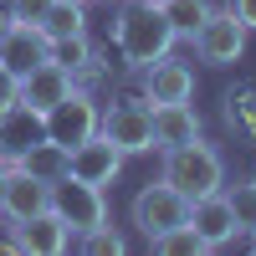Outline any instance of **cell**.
Returning a JSON list of instances; mask_svg holds the SVG:
<instances>
[{
    "label": "cell",
    "instance_id": "obj_1",
    "mask_svg": "<svg viewBox=\"0 0 256 256\" xmlns=\"http://www.w3.org/2000/svg\"><path fill=\"white\" fill-rule=\"evenodd\" d=\"M113 41H118V56L128 62L134 72H144L148 62L169 56V46H174V26H169L164 6H154V0H128V6L118 10V26H113Z\"/></svg>",
    "mask_w": 256,
    "mask_h": 256
},
{
    "label": "cell",
    "instance_id": "obj_2",
    "mask_svg": "<svg viewBox=\"0 0 256 256\" xmlns=\"http://www.w3.org/2000/svg\"><path fill=\"white\" fill-rule=\"evenodd\" d=\"M164 184H174L184 200L216 195L226 184V164H220V154L205 138H190L180 148H164Z\"/></svg>",
    "mask_w": 256,
    "mask_h": 256
},
{
    "label": "cell",
    "instance_id": "obj_3",
    "mask_svg": "<svg viewBox=\"0 0 256 256\" xmlns=\"http://www.w3.org/2000/svg\"><path fill=\"white\" fill-rule=\"evenodd\" d=\"M52 210L62 220H67L72 236H82V230H92L108 220V205H102V190L88 184V180H72V174H62L52 180Z\"/></svg>",
    "mask_w": 256,
    "mask_h": 256
},
{
    "label": "cell",
    "instance_id": "obj_4",
    "mask_svg": "<svg viewBox=\"0 0 256 256\" xmlns=\"http://www.w3.org/2000/svg\"><path fill=\"white\" fill-rule=\"evenodd\" d=\"M246 36H251V31H246L230 10H210L190 41H195V52H200L205 67H230V62L246 56Z\"/></svg>",
    "mask_w": 256,
    "mask_h": 256
},
{
    "label": "cell",
    "instance_id": "obj_5",
    "mask_svg": "<svg viewBox=\"0 0 256 256\" xmlns=\"http://www.w3.org/2000/svg\"><path fill=\"white\" fill-rule=\"evenodd\" d=\"M98 134H108L123 154H148V148H154V108L123 98V102H113V108L98 118Z\"/></svg>",
    "mask_w": 256,
    "mask_h": 256
},
{
    "label": "cell",
    "instance_id": "obj_6",
    "mask_svg": "<svg viewBox=\"0 0 256 256\" xmlns=\"http://www.w3.org/2000/svg\"><path fill=\"white\" fill-rule=\"evenodd\" d=\"M184 220H190V200L180 195L174 184H164V180H159V184H144L138 195H134V226L144 230L148 241L164 236L169 226H184Z\"/></svg>",
    "mask_w": 256,
    "mask_h": 256
},
{
    "label": "cell",
    "instance_id": "obj_7",
    "mask_svg": "<svg viewBox=\"0 0 256 256\" xmlns=\"http://www.w3.org/2000/svg\"><path fill=\"white\" fill-rule=\"evenodd\" d=\"M98 118H102V113L92 108V98H82V92L72 88L56 108L41 113V134H46L52 144H62V148H77L88 134H98Z\"/></svg>",
    "mask_w": 256,
    "mask_h": 256
},
{
    "label": "cell",
    "instance_id": "obj_8",
    "mask_svg": "<svg viewBox=\"0 0 256 256\" xmlns=\"http://www.w3.org/2000/svg\"><path fill=\"white\" fill-rule=\"evenodd\" d=\"M123 148L108 138V134H88V138H82L77 148H72V159H67V174L72 180H88V184H113L118 180V169H123Z\"/></svg>",
    "mask_w": 256,
    "mask_h": 256
},
{
    "label": "cell",
    "instance_id": "obj_9",
    "mask_svg": "<svg viewBox=\"0 0 256 256\" xmlns=\"http://www.w3.org/2000/svg\"><path fill=\"white\" fill-rule=\"evenodd\" d=\"M46 56H52L46 31H41L36 20H16V16H10V31L0 36V67L20 82V77L36 67V62H46Z\"/></svg>",
    "mask_w": 256,
    "mask_h": 256
},
{
    "label": "cell",
    "instance_id": "obj_10",
    "mask_svg": "<svg viewBox=\"0 0 256 256\" xmlns=\"http://www.w3.org/2000/svg\"><path fill=\"white\" fill-rule=\"evenodd\" d=\"M41 210H52V184L26 174V169H6V184H0V216L10 226L41 216Z\"/></svg>",
    "mask_w": 256,
    "mask_h": 256
},
{
    "label": "cell",
    "instance_id": "obj_11",
    "mask_svg": "<svg viewBox=\"0 0 256 256\" xmlns=\"http://www.w3.org/2000/svg\"><path fill=\"white\" fill-rule=\"evenodd\" d=\"M190 226H195V236H200L210 251H216V246H230V241L241 236V230H236V216H230V200L220 195V190H216V195L190 200Z\"/></svg>",
    "mask_w": 256,
    "mask_h": 256
},
{
    "label": "cell",
    "instance_id": "obj_12",
    "mask_svg": "<svg viewBox=\"0 0 256 256\" xmlns=\"http://www.w3.org/2000/svg\"><path fill=\"white\" fill-rule=\"evenodd\" d=\"M36 138H46V134H41V113H36V108H26V102L16 98V108L0 113V164L16 169V164H20V154H26Z\"/></svg>",
    "mask_w": 256,
    "mask_h": 256
},
{
    "label": "cell",
    "instance_id": "obj_13",
    "mask_svg": "<svg viewBox=\"0 0 256 256\" xmlns=\"http://www.w3.org/2000/svg\"><path fill=\"white\" fill-rule=\"evenodd\" d=\"M72 92V72L62 67V62H36V67L20 77V102H26V108H36V113H46V108H56L62 98Z\"/></svg>",
    "mask_w": 256,
    "mask_h": 256
},
{
    "label": "cell",
    "instance_id": "obj_14",
    "mask_svg": "<svg viewBox=\"0 0 256 256\" xmlns=\"http://www.w3.org/2000/svg\"><path fill=\"white\" fill-rule=\"evenodd\" d=\"M190 92H195V72L184 67V62H148L144 67V98L154 102V108H164V102H190Z\"/></svg>",
    "mask_w": 256,
    "mask_h": 256
},
{
    "label": "cell",
    "instance_id": "obj_15",
    "mask_svg": "<svg viewBox=\"0 0 256 256\" xmlns=\"http://www.w3.org/2000/svg\"><path fill=\"white\" fill-rule=\"evenodd\" d=\"M16 241H20V251H31V256H62L72 246V230H67V220H62L56 210H41V216L16 226Z\"/></svg>",
    "mask_w": 256,
    "mask_h": 256
},
{
    "label": "cell",
    "instance_id": "obj_16",
    "mask_svg": "<svg viewBox=\"0 0 256 256\" xmlns=\"http://www.w3.org/2000/svg\"><path fill=\"white\" fill-rule=\"evenodd\" d=\"M190 138H200V113L190 102H164L154 108V148H180Z\"/></svg>",
    "mask_w": 256,
    "mask_h": 256
},
{
    "label": "cell",
    "instance_id": "obj_17",
    "mask_svg": "<svg viewBox=\"0 0 256 256\" xmlns=\"http://www.w3.org/2000/svg\"><path fill=\"white\" fill-rule=\"evenodd\" d=\"M67 159H72V148H62V144H52V138H36L26 154H20V164L16 169H26V174H36V180H62L67 174Z\"/></svg>",
    "mask_w": 256,
    "mask_h": 256
},
{
    "label": "cell",
    "instance_id": "obj_18",
    "mask_svg": "<svg viewBox=\"0 0 256 256\" xmlns=\"http://www.w3.org/2000/svg\"><path fill=\"white\" fill-rule=\"evenodd\" d=\"M226 128L241 144H256V88H230L226 92Z\"/></svg>",
    "mask_w": 256,
    "mask_h": 256
},
{
    "label": "cell",
    "instance_id": "obj_19",
    "mask_svg": "<svg viewBox=\"0 0 256 256\" xmlns=\"http://www.w3.org/2000/svg\"><path fill=\"white\" fill-rule=\"evenodd\" d=\"M36 26L46 31V41H62V36H77V31H88L82 0H52V6H46V16H41Z\"/></svg>",
    "mask_w": 256,
    "mask_h": 256
},
{
    "label": "cell",
    "instance_id": "obj_20",
    "mask_svg": "<svg viewBox=\"0 0 256 256\" xmlns=\"http://www.w3.org/2000/svg\"><path fill=\"white\" fill-rule=\"evenodd\" d=\"M148 246H154L159 256H205V251H210V246L195 236V226H190V220H184V226H169L164 236H154Z\"/></svg>",
    "mask_w": 256,
    "mask_h": 256
},
{
    "label": "cell",
    "instance_id": "obj_21",
    "mask_svg": "<svg viewBox=\"0 0 256 256\" xmlns=\"http://www.w3.org/2000/svg\"><path fill=\"white\" fill-rule=\"evenodd\" d=\"M210 10H216L210 0H164V16H169V26H174V36H184V41L200 31V20H205Z\"/></svg>",
    "mask_w": 256,
    "mask_h": 256
},
{
    "label": "cell",
    "instance_id": "obj_22",
    "mask_svg": "<svg viewBox=\"0 0 256 256\" xmlns=\"http://www.w3.org/2000/svg\"><path fill=\"white\" fill-rule=\"evenodd\" d=\"M226 200H230V216H236V230H241V236H251V230H256V180L236 184Z\"/></svg>",
    "mask_w": 256,
    "mask_h": 256
},
{
    "label": "cell",
    "instance_id": "obj_23",
    "mask_svg": "<svg viewBox=\"0 0 256 256\" xmlns=\"http://www.w3.org/2000/svg\"><path fill=\"white\" fill-rule=\"evenodd\" d=\"M52 62H62V67H67V72L88 67V62H92V46H88V31H77V36H62V41H52Z\"/></svg>",
    "mask_w": 256,
    "mask_h": 256
},
{
    "label": "cell",
    "instance_id": "obj_24",
    "mask_svg": "<svg viewBox=\"0 0 256 256\" xmlns=\"http://www.w3.org/2000/svg\"><path fill=\"white\" fill-rule=\"evenodd\" d=\"M77 246L88 251V256H123V236L102 220V226H92V230H82L77 236Z\"/></svg>",
    "mask_w": 256,
    "mask_h": 256
},
{
    "label": "cell",
    "instance_id": "obj_25",
    "mask_svg": "<svg viewBox=\"0 0 256 256\" xmlns=\"http://www.w3.org/2000/svg\"><path fill=\"white\" fill-rule=\"evenodd\" d=\"M226 10L236 16L246 31H256V0H226Z\"/></svg>",
    "mask_w": 256,
    "mask_h": 256
},
{
    "label": "cell",
    "instance_id": "obj_26",
    "mask_svg": "<svg viewBox=\"0 0 256 256\" xmlns=\"http://www.w3.org/2000/svg\"><path fill=\"white\" fill-rule=\"evenodd\" d=\"M16 98H20V82H16L6 67H0V113H6V108H16Z\"/></svg>",
    "mask_w": 256,
    "mask_h": 256
},
{
    "label": "cell",
    "instance_id": "obj_27",
    "mask_svg": "<svg viewBox=\"0 0 256 256\" xmlns=\"http://www.w3.org/2000/svg\"><path fill=\"white\" fill-rule=\"evenodd\" d=\"M46 6H52V0H16V20H41V16H46Z\"/></svg>",
    "mask_w": 256,
    "mask_h": 256
},
{
    "label": "cell",
    "instance_id": "obj_28",
    "mask_svg": "<svg viewBox=\"0 0 256 256\" xmlns=\"http://www.w3.org/2000/svg\"><path fill=\"white\" fill-rule=\"evenodd\" d=\"M10 31V10H0V36H6Z\"/></svg>",
    "mask_w": 256,
    "mask_h": 256
},
{
    "label": "cell",
    "instance_id": "obj_29",
    "mask_svg": "<svg viewBox=\"0 0 256 256\" xmlns=\"http://www.w3.org/2000/svg\"><path fill=\"white\" fill-rule=\"evenodd\" d=\"M0 184H6V164H0Z\"/></svg>",
    "mask_w": 256,
    "mask_h": 256
},
{
    "label": "cell",
    "instance_id": "obj_30",
    "mask_svg": "<svg viewBox=\"0 0 256 256\" xmlns=\"http://www.w3.org/2000/svg\"><path fill=\"white\" fill-rule=\"evenodd\" d=\"M251 251H256V230H251Z\"/></svg>",
    "mask_w": 256,
    "mask_h": 256
},
{
    "label": "cell",
    "instance_id": "obj_31",
    "mask_svg": "<svg viewBox=\"0 0 256 256\" xmlns=\"http://www.w3.org/2000/svg\"><path fill=\"white\" fill-rule=\"evenodd\" d=\"M98 6H113V0H98Z\"/></svg>",
    "mask_w": 256,
    "mask_h": 256
},
{
    "label": "cell",
    "instance_id": "obj_32",
    "mask_svg": "<svg viewBox=\"0 0 256 256\" xmlns=\"http://www.w3.org/2000/svg\"><path fill=\"white\" fill-rule=\"evenodd\" d=\"M154 6H164V0H154Z\"/></svg>",
    "mask_w": 256,
    "mask_h": 256
}]
</instances>
